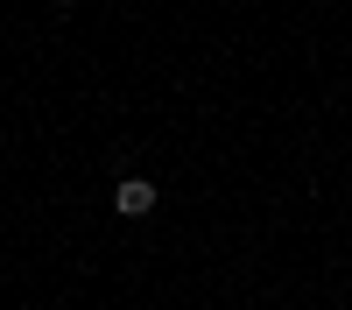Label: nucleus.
Returning <instances> with one entry per match:
<instances>
[{
  "label": "nucleus",
  "mask_w": 352,
  "mask_h": 310,
  "mask_svg": "<svg viewBox=\"0 0 352 310\" xmlns=\"http://www.w3.org/2000/svg\"><path fill=\"white\" fill-rule=\"evenodd\" d=\"M113 212H120V219H148L155 212V184L148 177H120V184H113Z\"/></svg>",
  "instance_id": "obj_1"
}]
</instances>
